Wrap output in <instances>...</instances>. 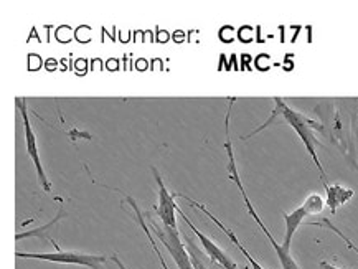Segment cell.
Returning a JSON list of instances; mask_svg holds the SVG:
<instances>
[{
	"label": "cell",
	"instance_id": "obj_2",
	"mask_svg": "<svg viewBox=\"0 0 358 269\" xmlns=\"http://www.w3.org/2000/svg\"><path fill=\"white\" fill-rule=\"evenodd\" d=\"M279 114H281L284 119L289 122V126L296 131V134L299 136L302 144L306 145L307 152L310 154L315 167H317V170L320 172L322 182H325V170H324L322 163H320L319 156H317L319 140H317V138H315V129H320V126L315 121H312L307 116H304L302 112L294 111V109L289 108L281 98H274V111H273V116H271L269 119H274V117L279 116Z\"/></svg>",
	"mask_w": 358,
	"mask_h": 269
},
{
	"label": "cell",
	"instance_id": "obj_11",
	"mask_svg": "<svg viewBox=\"0 0 358 269\" xmlns=\"http://www.w3.org/2000/svg\"><path fill=\"white\" fill-rule=\"evenodd\" d=\"M63 217H65V208H63V205H59L58 213L55 215V218H52V221H48L47 225H43L40 228H35V230H31V231H25V233H17L15 240L20 241V240H27V238H41V240L52 241L53 238L50 236V231H52L53 228L58 225V221L62 220Z\"/></svg>",
	"mask_w": 358,
	"mask_h": 269
},
{
	"label": "cell",
	"instance_id": "obj_17",
	"mask_svg": "<svg viewBox=\"0 0 358 269\" xmlns=\"http://www.w3.org/2000/svg\"><path fill=\"white\" fill-rule=\"evenodd\" d=\"M111 259H113V261L114 263H116L117 264V266H119V269H127L126 266H124V264H122V261H121V259H119L117 258V254H113V256H111Z\"/></svg>",
	"mask_w": 358,
	"mask_h": 269
},
{
	"label": "cell",
	"instance_id": "obj_7",
	"mask_svg": "<svg viewBox=\"0 0 358 269\" xmlns=\"http://www.w3.org/2000/svg\"><path fill=\"white\" fill-rule=\"evenodd\" d=\"M177 213L183 218V220H185V223L188 225V228H190V231H194V235L196 236V238L200 240V243H201V246H203L205 253L208 254V258L212 259L213 263L220 264V266H222L223 269H240V266H238V264H236L235 261H233V259L229 258L228 254L224 253L223 249L220 248V246H218L217 243H213V241L210 240L208 236H205L203 233H201V231L199 230V228H196V226L194 225V223H192L190 218H188V217L185 215V213H183V210L178 208V210H177Z\"/></svg>",
	"mask_w": 358,
	"mask_h": 269
},
{
	"label": "cell",
	"instance_id": "obj_4",
	"mask_svg": "<svg viewBox=\"0 0 358 269\" xmlns=\"http://www.w3.org/2000/svg\"><path fill=\"white\" fill-rule=\"evenodd\" d=\"M154 230V233L159 236L160 241H162L167 252L171 253L178 269H195L194 263H192L190 254H188L185 245L182 243L180 235H178V230H171V228H164L159 225L157 221L149 218V223H147Z\"/></svg>",
	"mask_w": 358,
	"mask_h": 269
},
{
	"label": "cell",
	"instance_id": "obj_9",
	"mask_svg": "<svg viewBox=\"0 0 358 269\" xmlns=\"http://www.w3.org/2000/svg\"><path fill=\"white\" fill-rule=\"evenodd\" d=\"M324 187H325V191H327V207L330 208V212L332 213L337 212L338 207L345 205L348 200L355 195V191L352 189H347V187H342L338 184L329 185L327 182H324Z\"/></svg>",
	"mask_w": 358,
	"mask_h": 269
},
{
	"label": "cell",
	"instance_id": "obj_10",
	"mask_svg": "<svg viewBox=\"0 0 358 269\" xmlns=\"http://www.w3.org/2000/svg\"><path fill=\"white\" fill-rule=\"evenodd\" d=\"M307 215H309V213L306 212L304 207L296 208L291 213H284V221H286V235H284L282 246L286 249H291V243H292L294 235H296L297 228L302 225V221H304V218Z\"/></svg>",
	"mask_w": 358,
	"mask_h": 269
},
{
	"label": "cell",
	"instance_id": "obj_3",
	"mask_svg": "<svg viewBox=\"0 0 358 269\" xmlns=\"http://www.w3.org/2000/svg\"><path fill=\"white\" fill-rule=\"evenodd\" d=\"M52 245L55 246L57 252L55 253H25V252H15L17 258L22 259H40V261H50V263H62V264H78V266H85L90 269H99L104 263L108 261L106 256L103 254H88L80 252H63L57 245V241L52 240Z\"/></svg>",
	"mask_w": 358,
	"mask_h": 269
},
{
	"label": "cell",
	"instance_id": "obj_16",
	"mask_svg": "<svg viewBox=\"0 0 358 269\" xmlns=\"http://www.w3.org/2000/svg\"><path fill=\"white\" fill-rule=\"evenodd\" d=\"M320 269H341V268L334 266V264L329 261H320Z\"/></svg>",
	"mask_w": 358,
	"mask_h": 269
},
{
	"label": "cell",
	"instance_id": "obj_6",
	"mask_svg": "<svg viewBox=\"0 0 358 269\" xmlns=\"http://www.w3.org/2000/svg\"><path fill=\"white\" fill-rule=\"evenodd\" d=\"M150 170H152L154 179H155V182H157V187H159V205H157V208H155V213H157L160 221H162L164 228L178 230V226H177L178 207L176 205V202H173L176 194H171V191L167 190V187H165L162 177H160L157 168L152 167Z\"/></svg>",
	"mask_w": 358,
	"mask_h": 269
},
{
	"label": "cell",
	"instance_id": "obj_13",
	"mask_svg": "<svg viewBox=\"0 0 358 269\" xmlns=\"http://www.w3.org/2000/svg\"><path fill=\"white\" fill-rule=\"evenodd\" d=\"M183 238H185V248H187L188 254H190L192 263H194V268L195 269H210V264H208V261H206V256H208V254L201 252L199 246L192 241L190 235H185Z\"/></svg>",
	"mask_w": 358,
	"mask_h": 269
},
{
	"label": "cell",
	"instance_id": "obj_1",
	"mask_svg": "<svg viewBox=\"0 0 358 269\" xmlns=\"http://www.w3.org/2000/svg\"><path fill=\"white\" fill-rule=\"evenodd\" d=\"M233 103H235V99H231V101H229V108H228V112H227V119H224V126H227V143H224V149H227V152H228V172H229V179H231V180L236 184L238 190H240V194H241V197H243V202H245L246 210H248V212H250V215L252 217V220L258 223V226L261 228V231H263V233H264L266 236H268L269 243L273 245L274 252H276L278 258H279V263H281V268H282V269H301L299 264L294 261V258L291 256V252H289V249H286L282 245H279L278 241L274 240L273 233H271V231L268 230V226L264 225L263 220H261L258 213H256V210H255V207H252L251 200L248 198L245 187H243V182H241V179H240V174H238V168H236L235 154H233L231 139H229V112H231Z\"/></svg>",
	"mask_w": 358,
	"mask_h": 269
},
{
	"label": "cell",
	"instance_id": "obj_14",
	"mask_svg": "<svg viewBox=\"0 0 358 269\" xmlns=\"http://www.w3.org/2000/svg\"><path fill=\"white\" fill-rule=\"evenodd\" d=\"M302 207L306 208V212L309 213V215H317V213H320L324 210L325 202H324V198L320 197V195L312 194L306 198V202L302 203Z\"/></svg>",
	"mask_w": 358,
	"mask_h": 269
},
{
	"label": "cell",
	"instance_id": "obj_15",
	"mask_svg": "<svg viewBox=\"0 0 358 269\" xmlns=\"http://www.w3.org/2000/svg\"><path fill=\"white\" fill-rule=\"evenodd\" d=\"M315 225H317V226H327V228H330V230H332V231H334V233H337L338 236H341V238H342L343 241H345V243L348 245V248H350V249H353V252H355V253L358 254V248H357V246H355V245H353V243H352V241H350V240H348V238H347V236H345V235H343L341 230H338V228H335V226L332 225V223H330L329 220H324L322 223H315Z\"/></svg>",
	"mask_w": 358,
	"mask_h": 269
},
{
	"label": "cell",
	"instance_id": "obj_8",
	"mask_svg": "<svg viewBox=\"0 0 358 269\" xmlns=\"http://www.w3.org/2000/svg\"><path fill=\"white\" fill-rule=\"evenodd\" d=\"M176 197H177V198H185V200H187V202L192 205V207H196V208H199V210H201V212H203V213H205V215H206V217H208V218H210V220H212V221L215 223V225H217V226L220 228V230H222V231H223V233L228 236V238H229V241H231V243H233V245H235L238 249H240V252L243 253V256H245V258L248 259V263H250V264H251V268H252V269H264L263 266H261V264H259L258 261H256V259H255V258H252V256H251V254H250V252H248V249L245 248V245H243V243H241V241H240V240H238V236H236L235 233H233V231H231V230H229V228H228V226H224V225H223V223H222V221H220V220H218V218H217V217H215V215H213V213H212V212H210V210L205 207V205H201V203H199V202H196V200H194V198H192V197H188V195H183V194H180V191H177V194H176Z\"/></svg>",
	"mask_w": 358,
	"mask_h": 269
},
{
	"label": "cell",
	"instance_id": "obj_5",
	"mask_svg": "<svg viewBox=\"0 0 358 269\" xmlns=\"http://www.w3.org/2000/svg\"><path fill=\"white\" fill-rule=\"evenodd\" d=\"M18 109L22 112V119H24V134H25V144H27V154H29L31 162H34L35 170H36V177H38V182L41 185V189L45 191H52V184H50L48 175L45 174V168L41 166L40 161V152H38V144H36V136L34 127L30 124V117H29V109H27V101L24 98L17 99Z\"/></svg>",
	"mask_w": 358,
	"mask_h": 269
},
{
	"label": "cell",
	"instance_id": "obj_18",
	"mask_svg": "<svg viewBox=\"0 0 358 269\" xmlns=\"http://www.w3.org/2000/svg\"><path fill=\"white\" fill-rule=\"evenodd\" d=\"M357 104H358V101H357Z\"/></svg>",
	"mask_w": 358,
	"mask_h": 269
},
{
	"label": "cell",
	"instance_id": "obj_12",
	"mask_svg": "<svg viewBox=\"0 0 358 269\" xmlns=\"http://www.w3.org/2000/svg\"><path fill=\"white\" fill-rule=\"evenodd\" d=\"M126 200H127V203H129L131 207L134 208V212H136V220H137V223H139V225H141L142 230H144V233H145L147 238H149L150 245H152V249H154V253L157 254V258H159L160 264H162V268H164V269H169L167 263H165V259H164V256H162V253H160V249H159L157 243H155V240H154V236H152V231H150V226L147 225V221H145L144 215H142V213H141V210H139V205H137V202H136V200L132 198V197H126Z\"/></svg>",
	"mask_w": 358,
	"mask_h": 269
}]
</instances>
